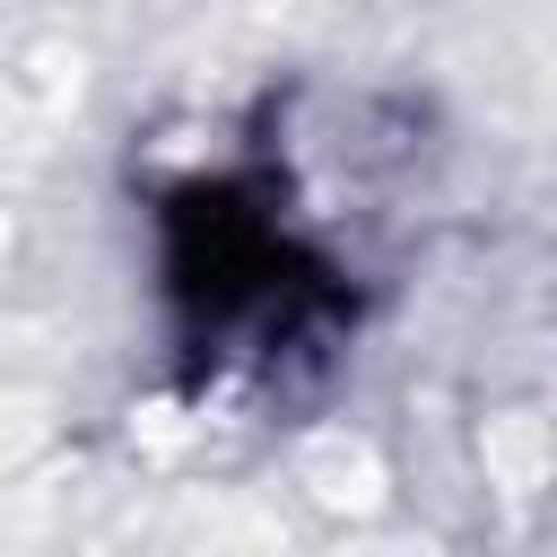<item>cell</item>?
Returning <instances> with one entry per match:
<instances>
[{"label": "cell", "mask_w": 557, "mask_h": 557, "mask_svg": "<svg viewBox=\"0 0 557 557\" xmlns=\"http://www.w3.org/2000/svg\"><path fill=\"white\" fill-rule=\"evenodd\" d=\"M165 348L191 392H287L357 339V261L270 148L191 165L157 200Z\"/></svg>", "instance_id": "6da1fadb"}]
</instances>
